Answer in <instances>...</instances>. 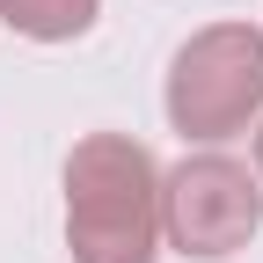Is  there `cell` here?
I'll return each instance as SVG.
<instances>
[{
  "instance_id": "6da1fadb",
  "label": "cell",
  "mask_w": 263,
  "mask_h": 263,
  "mask_svg": "<svg viewBox=\"0 0 263 263\" xmlns=\"http://www.w3.org/2000/svg\"><path fill=\"white\" fill-rule=\"evenodd\" d=\"M66 249L73 263H154L161 168L132 132H88L66 154Z\"/></svg>"
},
{
  "instance_id": "7a4b0ae2",
  "label": "cell",
  "mask_w": 263,
  "mask_h": 263,
  "mask_svg": "<svg viewBox=\"0 0 263 263\" xmlns=\"http://www.w3.org/2000/svg\"><path fill=\"white\" fill-rule=\"evenodd\" d=\"M256 110H263V29L212 22L168 59V124L183 139L197 146L234 139Z\"/></svg>"
},
{
  "instance_id": "3957f363",
  "label": "cell",
  "mask_w": 263,
  "mask_h": 263,
  "mask_svg": "<svg viewBox=\"0 0 263 263\" xmlns=\"http://www.w3.org/2000/svg\"><path fill=\"white\" fill-rule=\"evenodd\" d=\"M263 227V176H249L234 154H190L161 176V234L168 249L219 263L241 256Z\"/></svg>"
},
{
  "instance_id": "277c9868",
  "label": "cell",
  "mask_w": 263,
  "mask_h": 263,
  "mask_svg": "<svg viewBox=\"0 0 263 263\" xmlns=\"http://www.w3.org/2000/svg\"><path fill=\"white\" fill-rule=\"evenodd\" d=\"M95 8H103V0H0V22L15 29V37L66 44V37H81L95 22Z\"/></svg>"
},
{
  "instance_id": "5b68a950",
  "label": "cell",
  "mask_w": 263,
  "mask_h": 263,
  "mask_svg": "<svg viewBox=\"0 0 263 263\" xmlns=\"http://www.w3.org/2000/svg\"><path fill=\"white\" fill-rule=\"evenodd\" d=\"M256 176H263V132H256Z\"/></svg>"
}]
</instances>
